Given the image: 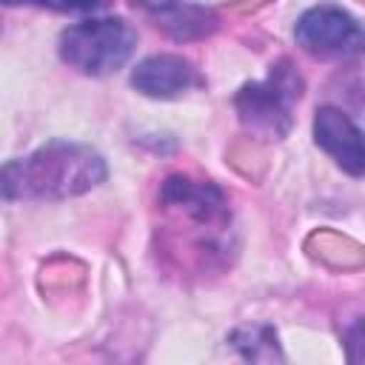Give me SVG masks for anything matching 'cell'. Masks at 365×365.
<instances>
[{
	"mask_svg": "<svg viewBox=\"0 0 365 365\" xmlns=\"http://www.w3.org/2000/svg\"><path fill=\"white\" fill-rule=\"evenodd\" d=\"M231 342L242 351L245 359H282L277 334L268 325H245L231 334Z\"/></svg>",
	"mask_w": 365,
	"mask_h": 365,
	"instance_id": "9c48e42d",
	"label": "cell"
},
{
	"mask_svg": "<svg viewBox=\"0 0 365 365\" xmlns=\"http://www.w3.org/2000/svg\"><path fill=\"white\" fill-rule=\"evenodd\" d=\"M6 6H20V3H34V0H3Z\"/></svg>",
	"mask_w": 365,
	"mask_h": 365,
	"instance_id": "4fadbf2b",
	"label": "cell"
},
{
	"mask_svg": "<svg viewBox=\"0 0 365 365\" xmlns=\"http://www.w3.org/2000/svg\"><path fill=\"white\" fill-rule=\"evenodd\" d=\"M160 202L168 211H177L202 228H225L228 225L225 194L211 180H194L188 174H171V177H165L163 188H160Z\"/></svg>",
	"mask_w": 365,
	"mask_h": 365,
	"instance_id": "5b68a950",
	"label": "cell"
},
{
	"mask_svg": "<svg viewBox=\"0 0 365 365\" xmlns=\"http://www.w3.org/2000/svg\"><path fill=\"white\" fill-rule=\"evenodd\" d=\"M137 31L123 17H97L68 26L60 34V57L88 77H103L128 63Z\"/></svg>",
	"mask_w": 365,
	"mask_h": 365,
	"instance_id": "7a4b0ae2",
	"label": "cell"
},
{
	"mask_svg": "<svg viewBox=\"0 0 365 365\" xmlns=\"http://www.w3.org/2000/svg\"><path fill=\"white\" fill-rule=\"evenodd\" d=\"M108 177L106 160L80 143L54 140L29 157L3 165L6 200H68L91 191Z\"/></svg>",
	"mask_w": 365,
	"mask_h": 365,
	"instance_id": "6da1fadb",
	"label": "cell"
},
{
	"mask_svg": "<svg viewBox=\"0 0 365 365\" xmlns=\"http://www.w3.org/2000/svg\"><path fill=\"white\" fill-rule=\"evenodd\" d=\"M200 83L202 77L197 74V68L180 54H151L131 71V86L154 100H174Z\"/></svg>",
	"mask_w": 365,
	"mask_h": 365,
	"instance_id": "52a82bcc",
	"label": "cell"
},
{
	"mask_svg": "<svg viewBox=\"0 0 365 365\" xmlns=\"http://www.w3.org/2000/svg\"><path fill=\"white\" fill-rule=\"evenodd\" d=\"M157 29L174 40H200L217 29V14L202 6H171L157 14Z\"/></svg>",
	"mask_w": 365,
	"mask_h": 365,
	"instance_id": "ba28073f",
	"label": "cell"
},
{
	"mask_svg": "<svg viewBox=\"0 0 365 365\" xmlns=\"http://www.w3.org/2000/svg\"><path fill=\"white\" fill-rule=\"evenodd\" d=\"M342 342H345V356H348V362H356V365L365 362V317L354 319V322L345 328Z\"/></svg>",
	"mask_w": 365,
	"mask_h": 365,
	"instance_id": "30bf717a",
	"label": "cell"
},
{
	"mask_svg": "<svg viewBox=\"0 0 365 365\" xmlns=\"http://www.w3.org/2000/svg\"><path fill=\"white\" fill-rule=\"evenodd\" d=\"M302 97V77L297 74V68L288 60H277L268 68L265 80L257 83H245L237 97V114L240 120L254 128V131H265L268 137H285L294 120V103Z\"/></svg>",
	"mask_w": 365,
	"mask_h": 365,
	"instance_id": "3957f363",
	"label": "cell"
},
{
	"mask_svg": "<svg viewBox=\"0 0 365 365\" xmlns=\"http://www.w3.org/2000/svg\"><path fill=\"white\" fill-rule=\"evenodd\" d=\"M34 3L46 6V9H54V11H94L106 0H34Z\"/></svg>",
	"mask_w": 365,
	"mask_h": 365,
	"instance_id": "8fae6325",
	"label": "cell"
},
{
	"mask_svg": "<svg viewBox=\"0 0 365 365\" xmlns=\"http://www.w3.org/2000/svg\"><path fill=\"white\" fill-rule=\"evenodd\" d=\"M297 46L319 60H354L365 51V29L339 6H314L294 26Z\"/></svg>",
	"mask_w": 365,
	"mask_h": 365,
	"instance_id": "277c9868",
	"label": "cell"
},
{
	"mask_svg": "<svg viewBox=\"0 0 365 365\" xmlns=\"http://www.w3.org/2000/svg\"><path fill=\"white\" fill-rule=\"evenodd\" d=\"M314 143L334 157V163L351 174H365V134L362 128L336 106H322L314 114Z\"/></svg>",
	"mask_w": 365,
	"mask_h": 365,
	"instance_id": "8992f818",
	"label": "cell"
},
{
	"mask_svg": "<svg viewBox=\"0 0 365 365\" xmlns=\"http://www.w3.org/2000/svg\"><path fill=\"white\" fill-rule=\"evenodd\" d=\"M131 3L140 6V9H145V11H154V14H160V11L171 9V6H177V0H131Z\"/></svg>",
	"mask_w": 365,
	"mask_h": 365,
	"instance_id": "7c38bea8",
	"label": "cell"
}]
</instances>
